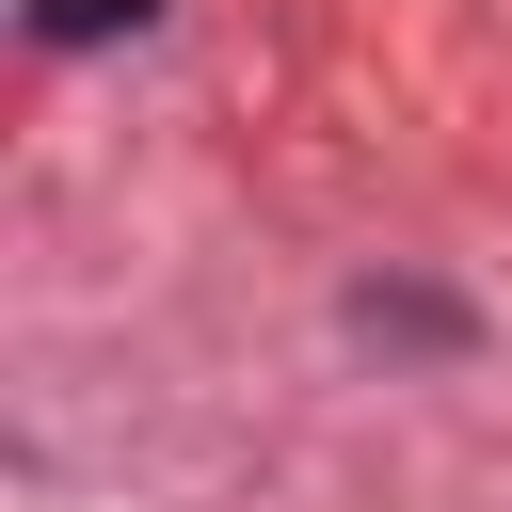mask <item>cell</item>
<instances>
[{"label":"cell","instance_id":"obj_1","mask_svg":"<svg viewBox=\"0 0 512 512\" xmlns=\"http://www.w3.org/2000/svg\"><path fill=\"white\" fill-rule=\"evenodd\" d=\"M48 48H96V32H144V0H32Z\"/></svg>","mask_w":512,"mask_h":512}]
</instances>
